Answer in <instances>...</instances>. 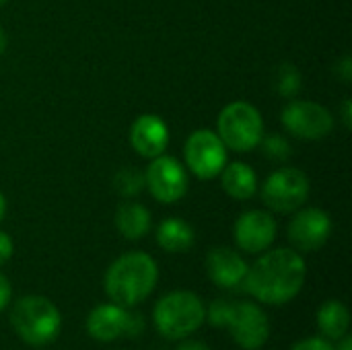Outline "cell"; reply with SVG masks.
I'll use <instances>...</instances> for the list:
<instances>
[{
	"instance_id": "1",
	"label": "cell",
	"mask_w": 352,
	"mask_h": 350,
	"mask_svg": "<svg viewBox=\"0 0 352 350\" xmlns=\"http://www.w3.org/2000/svg\"><path fill=\"white\" fill-rule=\"evenodd\" d=\"M307 264L293 248L266 250L254 266H250L243 291L260 305L280 307L291 303L305 287Z\"/></svg>"
},
{
	"instance_id": "2",
	"label": "cell",
	"mask_w": 352,
	"mask_h": 350,
	"mask_svg": "<svg viewBox=\"0 0 352 350\" xmlns=\"http://www.w3.org/2000/svg\"><path fill=\"white\" fill-rule=\"evenodd\" d=\"M159 283V266L146 252H128L111 262L103 289L111 303L132 309L146 301Z\"/></svg>"
},
{
	"instance_id": "3",
	"label": "cell",
	"mask_w": 352,
	"mask_h": 350,
	"mask_svg": "<svg viewBox=\"0 0 352 350\" xmlns=\"http://www.w3.org/2000/svg\"><path fill=\"white\" fill-rule=\"evenodd\" d=\"M14 334L29 347H47L62 332V314L45 297L27 295L14 301L10 309Z\"/></svg>"
},
{
	"instance_id": "4",
	"label": "cell",
	"mask_w": 352,
	"mask_h": 350,
	"mask_svg": "<svg viewBox=\"0 0 352 350\" xmlns=\"http://www.w3.org/2000/svg\"><path fill=\"white\" fill-rule=\"evenodd\" d=\"M206 307L192 291H171L163 295L153 309V324L167 340H184L202 328Z\"/></svg>"
},
{
	"instance_id": "5",
	"label": "cell",
	"mask_w": 352,
	"mask_h": 350,
	"mask_svg": "<svg viewBox=\"0 0 352 350\" xmlns=\"http://www.w3.org/2000/svg\"><path fill=\"white\" fill-rule=\"evenodd\" d=\"M217 134L229 151L250 153L260 146L264 136V118L252 103L231 101L219 113Z\"/></svg>"
},
{
	"instance_id": "6",
	"label": "cell",
	"mask_w": 352,
	"mask_h": 350,
	"mask_svg": "<svg viewBox=\"0 0 352 350\" xmlns=\"http://www.w3.org/2000/svg\"><path fill=\"white\" fill-rule=\"evenodd\" d=\"M309 177L297 167H280L262 184V200L274 212H295L309 198Z\"/></svg>"
},
{
	"instance_id": "7",
	"label": "cell",
	"mask_w": 352,
	"mask_h": 350,
	"mask_svg": "<svg viewBox=\"0 0 352 350\" xmlns=\"http://www.w3.org/2000/svg\"><path fill=\"white\" fill-rule=\"evenodd\" d=\"M223 330L231 334L239 349L260 350L270 338V320L258 303L233 301Z\"/></svg>"
},
{
	"instance_id": "8",
	"label": "cell",
	"mask_w": 352,
	"mask_h": 350,
	"mask_svg": "<svg viewBox=\"0 0 352 350\" xmlns=\"http://www.w3.org/2000/svg\"><path fill=\"white\" fill-rule=\"evenodd\" d=\"M227 146L212 130H196L184 146L186 167L200 179H214L227 165Z\"/></svg>"
},
{
	"instance_id": "9",
	"label": "cell",
	"mask_w": 352,
	"mask_h": 350,
	"mask_svg": "<svg viewBox=\"0 0 352 350\" xmlns=\"http://www.w3.org/2000/svg\"><path fill=\"white\" fill-rule=\"evenodd\" d=\"M144 186L148 188L151 196L161 204H175L179 202L190 188L186 167L169 155H159L151 159L144 171Z\"/></svg>"
},
{
	"instance_id": "10",
	"label": "cell",
	"mask_w": 352,
	"mask_h": 350,
	"mask_svg": "<svg viewBox=\"0 0 352 350\" xmlns=\"http://www.w3.org/2000/svg\"><path fill=\"white\" fill-rule=\"evenodd\" d=\"M280 122L289 134L303 140H322L334 128V116L316 101H291L280 111Z\"/></svg>"
},
{
	"instance_id": "11",
	"label": "cell",
	"mask_w": 352,
	"mask_h": 350,
	"mask_svg": "<svg viewBox=\"0 0 352 350\" xmlns=\"http://www.w3.org/2000/svg\"><path fill=\"white\" fill-rule=\"evenodd\" d=\"M332 235V219L322 208H299L289 223V241L299 254L322 250Z\"/></svg>"
},
{
	"instance_id": "12",
	"label": "cell",
	"mask_w": 352,
	"mask_h": 350,
	"mask_svg": "<svg viewBox=\"0 0 352 350\" xmlns=\"http://www.w3.org/2000/svg\"><path fill=\"white\" fill-rule=\"evenodd\" d=\"M278 233L276 219L266 210H245L233 227V239L245 254H264L270 250Z\"/></svg>"
},
{
	"instance_id": "13",
	"label": "cell",
	"mask_w": 352,
	"mask_h": 350,
	"mask_svg": "<svg viewBox=\"0 0 352 350\" xmlns=\"http://www.w3.org/2000/svg\"><path fill=\"white\" fill-rule=\"evenodd\" d=\"M250 264L233 248H212L206 256V274L223 291H241Z\"/></svg>"
},
{
	"instance_id": "14",
	"label": "cell",
	"mask_w": 352,
	"mask_h": 350,
	"mask_svg": "<svg viewBox=\"0 0 352 350\" xmlns=\"http://www.w3.org/2000/svg\"><path fill=\"white\" fill-rule=\"evenodd\" d=\"M130 144L144 159L163 155L169 144V128L165 120L157 113L138 116L130 126Z\"/></svg>"
},
{
	"instance_id": "15",
	"label": "cell",
	"mask_w": 352,
	"mask_h": 350,
	"mask_svg": "<svg viewBox=\"0 0 352 350\" xmlns=\"http://www.w3.org/2000/svg\"><path fill=\"white\" fill-rule=\"evenodd\" d=\"M130 309L118 303H101L87 318V332L97 342H116L126 338Z\"/></svg>"
},
{
	"instance_id": "16",
	"label": "cell",
	"mask_w": 352,
	"mask_h": 350,
	"mask_svg": "<svg viewBox=\"0 0 352 350\" xmlns=\"http://www.w3.org/2000/svg\"><path fill=\"white\" fill-rule=\"evenodd\" d=\"M221 175V186L223 190L233 198V200H250L256 192H258V175L256 171L243 163V161H235L223 167Z\"/></svg>"
},
{
	"instance_id": "17",
	"label": "cell",
	"mask_w": 352,
	"mask_h": 350,
	"mask_svg": "<svg viewBox=\"0 0 352 350\" xmlns=\"http://www.w3.org/2000/svg\"><path fill=\"white\" fill-rule=\"evenodd\" d=\"M151 225H153L151 212L140 202L128 200V202H122L116 210V229L122 237L130 241L142 239L151 231Z\"/></svg>"
},
{
	"instance_id": "18",
	"label": "cell",
	"mask_w": 352,
	"mask_h": 350,
	"mask_svg": "<svg viewBox=\"0 0 352 350\" xmlns=\"http://www.w3.org/2000/svg\"><path fill=\"white\" fill-rule=\"evenodd\" d=\"M157 243L167 254H184L196 243L194 227L179 217H169L157 227Z\"/></svg>"
},
{
	"instance_id": "19",
	"label": "cell",
	"mask_w": 352,
	"mask_h": 350,
	"mask_svg": "<svg viewBox=\"0 0 352 350\" xmlns=\"http://www.w3.org/2000/svg\"><path fill=\"white\" fill-rule=\"evenodd\" d=\"M316 324H318V330H320L322 338H326L330 342H336L342 336H346L349 330H351L349 307L338 299H330L318 309Z\"/></svg>"
},
{
	"instance_id": "20",
	"label": "cell",
	"mask_w": 352,
	"mask_h": 350,
	"mask_svg": "<svg viewBox=\"0 0 352 350\" xmlns=\"http://www.w3.org/2000/svg\"><path fill=\"white\" fill-rule=\"evenodd\" d=\"M113 188L122 198H134L138 196L146 186H144V173L138 171L136 167H124L116 173L113 177Z\"/></svg>"
},
{
	"instance_id": "21",
	"label": "cell",
	"mask_w": 352,
	"mask_h": 350,
	"mask_svg": "<svg viewBox=\"0 0 352 350\" xmlns=\"http://www.w3.org/2000/svg\"><path fill=\"white\" fill-rule=\"evenodd\" d=\"M274 89L280 97H295L301 91V72L295 64H280L274 74Z\"/></svg>"
},
{
	"instance_id": "22",
	"label": "cell",
	"mask_w": 352,
	"mask_h": 350,
	"mask_svg": "<svg viewBox=\"0 0 352 350\" xmlns=\"http://www.w3.org/2000/svg\"><path fill=\"white\" fill-rule=\"evenodd\" d=\"M260 144H262L264 157L270 159V161H276V163H283V161L291 159V155H293L291 142L283 134H278V132H272V134L264 132Z\"/></svg>"
},
{
	"instance_id": "23",
	"label": "cell",
	"mask_w": 352,
	"mask_h": 350,
	"mask_svg": "<svg viewBox=\"0 0 352 350\" xmlns=\"http://www.w3.org/2000/svg\"><path fill=\"white\" fill-rule=\"evenodd\" d=\"M231 299H214L208 307H206V320L212 328H225L227 318L231 314Z\"/></svg>"
},
{
	"instance_id": "24",
	"label": "cell",
	"mask_w": 352,
	"mask_h": 350,
	"mask_svg": "<svg viewBox=\"0 0 352 350\" xmlns=\"http://www.w3.org/2000/svg\"><path fill=\"white\" fill-rule=\"evenodd\" d=\"M291 350H336L334 344L322 336H311V338H305V340H299L295 342Z\"/></svg>"
},
{
	"instance_id": "25",
	"label": "cell",
	"mask_w": 352,
	"mask_h": 350,
	"mask_svg": "<svg viewBox=\"0 0 352 350\" xmlns=\"http://www.w3.org/2000/svg\"><path fill=\"white\" fill-rule=\"evenodd\" d=\"M144 332V318L140 314H134L130 309L128 314V326H126V338H138Z\"/></svg>"
},
{
	"instance_id": "26",
	"label": "cell",
	"mask_w": 352,
	"mask_h": 350,
	"mask_svg": "<svg viewBox=\"0 0 352 350\" xmlns=\"http://www.w3.org/2000/svg\"><path fill=\"white\" fill-rule=\"evenodd\" d=\"M14 254V243L8 233L0 231V266H4Z\"/></svg>"
},
{
	"instance_id": "27",
	"label": "cell",
	"mask_w": 352,
	"mask_h": 350,
	"mask_svg": "<svg viewBox=\"0 0 352 350\" xmlns=\"http://www.w3.org/2000/svg\"><path fill=\"white\" fill-rule=\"evenodd\" d=\"M10 299H12V285H10V281L0 272V314L10 305Z\"/></svg>"
},
{
	"instance_id": "28",
	"label": "cell",
	"mask_w": 352,
	"mask_h": 350,
	"mask_svg": "<svg viewBox=\"0 0 352 350\" xmlns=\"http://www.w3.org/2000/svg\"><path fill=\"white\" fill-rule=\"evenodd\" d=\"M336 74L344 80V83H351L352 80V60L351 56H344L338 64H336Z\"/></svg>"
},
{
	"instance_id": "29",
	"label": "cell",
	"mask_w": 352,
	"mask_h": 350,
	"mask_svg": "<svg viewBox=\"0 0 352 350\" xmlns=\"http://www.w3.org/2000/svg\"><path fill=\"white\" fill-rule=\"evenodd\" d=\"M175 350H210V347L204 344V342H200V340H190V338L186 340V338H184V340L179 342V347Z\"/></svg>"
},
{
	"instance_id": "30",
	"label": "cell",
	"mask_w": 352,
	"mask_h": 350,
	"mask_svg": "<svg viewBox=\"0 0 352 350\" xmlns=\"http://www.w3.org/2000/svg\"><path fill=\"white\" fill-rule=\"evenodd\" d=\"M352 101L351 99H344V105H342V122H344V126L346 128H351L352 126Z\"/></svg>"
},
{
	"instance_id": "31",
	"label": "cell",
	"mask_w": 352,
	"mask_h": 350,
	"mask_svg": "<svg viewBox=\"0 0 352 350\" xmlns=\"http://www.w3.org/2000/svg\"><path fill=\"white\" fill-rule=\"evenodd\" d=\"M336 350H352V336L351 334H346V336H342L340 340H336Z\"/></svg>"
},
{
	"instance_id": "32",
	"label": "cell",
	"mask_w": 352,
	"mask_h": 350,
	"mask_svg": "<svg viewBox=\"0 0 352 350\" xmlns=\"http://www.w3.org/2000/svg\"><path fill=\"white\" fill-rule=\"evenodd\" d=\"M6 45H8V37H6V31H4V27L0 25V56L6 52Z\"/></svg>"
},
{
	"instance_id": "33",
	"label": "cell",
	"mask_w": 352,
	"mask_h": 350,
	"mask_svg": "<svg viewBox=\"0 0 352 350\" xmlns=\"http://www.w3.org/2000/svg\"><path fill=\"white\" fill-rule=\"evenodd\" d=\"M4 215H6V196L0 192V221L4 219Z\"/></svg>"
},
{
	"instance_id": "34",
	"label": "cell",
	"mask_w": 352,
	"mask_h": 350,
	"mask_svg": "<svg viewBox=\"0 0 352 350\" xmlns=\"http://www.w3.org/2000/svg\"><path fill=\"white\" fill-rule=\"evenodd\" d=\"M4 2H6V0H0V6H2V4H4Z\"/></svg>"
}]
</instances>
